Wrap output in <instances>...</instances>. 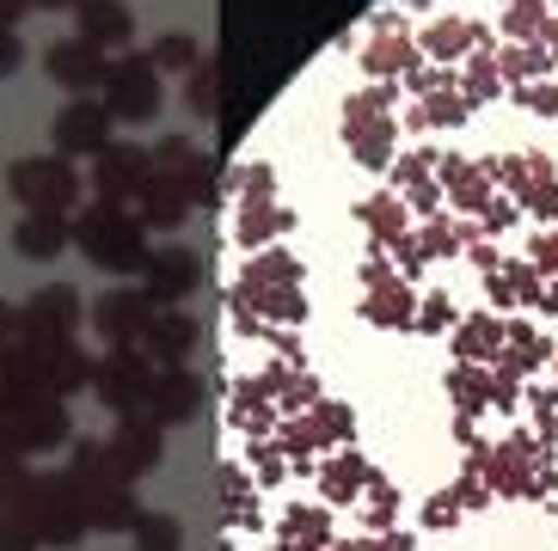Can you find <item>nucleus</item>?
Listing matches in <instances>:
<instances>
[{
    "label": "nucleus",
    "instance_id": "obj_1",
    "mask_svg": "<svg viewBox=\"0 0 558 551\" xmlns=\"http://www.w3.org/2000/svg\"><path fill=\"white\" fill-rule=\"evenodd\" d=\"M74 245H81L99 270H111V276H142V270H148V258H154V252H148V228H142L123 203H105V196H99V209L74 215Z\"/></svg>",
    "mask_w": 558,
    "mask_h": 551
},
{
    "label": "nucleus",
    "instance_id": "obj_2",
    "mask_svg": "<svg viewBox=\"0 0 558 551\" xmlns=\"http://www.w3.org/2000/svg\"><path fill=\"white\" fill-rule=\"evenodd\" d=\"M7 191L25 203V215H68L81 203V172L62 154H50V160H13Z\"/></svg>",
    "mask_w": 558,
    "mask_h": 551
},
{
    "label": "nucleus",
    "instance_id": "obj_3",
    "mask_svg": "<svg viewBox=\"0 0 558 551\" xmlns=\"http://www.w3.org/2000/svg\"><path fill=\"white\" fill-rule=\"evenodd\" d=\"M154 380H160V368H154L142 350H111V356L93 368V392H99L105 405L117 411V417H135V411H148V392H154Z\"/></svg>",
    "mask_w": 558,
    "mask_h": 551
},
{
    "label": "nucleus",
    "instance_id": "obj_4",
    "mask_svg": "<svg viewBox=\"0 0 558 551\" xmlns=\"http://www.w3.org/2000/svg\"><path fill=\"white\" fill-rule=\"evenodd\" d=\"M105 111H111L117 123H154V117H160V68H154L148 56H123V62H111Z\"/></svg>",
    "mask_w": 558,
    "mask_h": 551
},
{
    "label": "nucleus",
    "instance_id": "obj_5",
    "mask_svg": "<svg viewBox=\"0 0 558 551\" xmlns=\"http://www.w3.org/2000/svg\"><path fill=\"white\" fill-rule=\"evenodd\" d=\"M111 123L117 117L105 111V98H68L50 123V142H56L62 160H86V154L99 160L105 147H111Z\"/></svg>",
    "mask_w": 558,
    "mask_h": 551
},
{
    "label": "nucleus",
    "instance_id": "obj_6",
    "mask_svg": "<svg viewBox=\"0 0 558 551\" xmlns=\"http://www.w3.org/2000/svg\"><path fill=\"white\" fill-rule=\"evenodd\" d=\"M44 74H50L62 93L93 98V93H105V81H111V62H105L99 44H86V37L74 32V37H56V44L44 49Z\"/></svg>",
    "mask_w": 558,
    "mask_h": 551
},
{
    "label": "nucleus",
    "instance_id": "obj_7",
    "mask_svg": "<svg viewBox=\"0 0 558 551\" xmlns=\"http://www.w3.org/2000/svg\"><path fill=\"white\" fill-rule=\"evenodd\" d=\"M19 319H25V343H74L86 307L68 282H50V289H37L32 301L19 307Z\"/></svg>",
    "mask_w": 558,
    "mask_h": 551
},
{
    "label": "nucleus",
    "instance_id": "obj_8",
    "mask_svg": "<svg viewBox=\"0 0 558 551\" xmlns=\"http://www.w3.org/2000/svg\"><path fill=\"white\" fill-rule=\"evenodd\" d=\"M154 313H160V301H154L148 289H111V294H99V307H93V331H99L111 350H130V343H142Z\"/></svg>",
    "mask_w": 558,
    "mask_h": 551
},
{
    "label": "nucleus",
    "instance_id": "obj_9",
    "mask_svg": "<svg viewBox=\"0 0 558 551\" xmlns=\"http://www.w3.org/2000/svg\"><path fill=\"white\" fill-rule=\"evenodd\" d=\"M111 448V472L117 485H135V478H148L160 466V423L148 411H135V417H117V436L105 441Z\"/></svg>",
    "mask_w": 558,
    "mask_h": 551
},
{
    "label": "nucleus",
    "instance_id": "obj_10",
    "mask_svg": "<svg viewBox=\"0 0 558 551\" xmlns=\"http://www.w3.org/2000/svg\"><path fill=\"white\" fill-rule=\"evenodd\" d=\"M7 417V429H13V441H19V454H50V448H62L74 429H68V411H62V399H32V405H19V411H0Z\"/></svg>",
    "mask_w": 558,
    "mask_h": 551
},
{
    "label": "nucleus",
    "instance_id": "obj_11",
    "mask_svg": "<svg viewBox=\"0 0 558 551\" xmlns=\"http://www.w3.org/2000/svg\"><path fill=\"white\" fill-rule=\"evenodd\" d=\"M154 179V154L135 142H111L93 166V184H99L105 203H123V196H142V184Z\"/></svg>",
    "mask_w": 558,
    "mask_h": 551
},
{
    "label": "nucleus",
    "instance_id": "obj_12",
    "mask_svg": "<svg viewBox=\"0 0 558 551\" xmlns=\"http://www.w3.org/2000/svg\"><path fill=\"white\" fill-rule=\"evenodd\" d=\"M142 356L154 362V368H184V356L197 350V319L184 307H160L154 313V325L142 331V343H135Z\"/></svg>",
    "mask_w": 558,
    "mask_h": 551
},
{
    "label": "nucleus",
    "instance_id": "obj_13",
    "mask_svg": "<svg viewBox=\"0 0 558 551\" xmlns=\"http://www.w3.org/2000/svg\"><path fill=\"white\" fill-rule=\"evenodd\" d=\"M203 411V380L191 368H160V380H154L148 392V417L160 423V429H179V423H191Z\"/></svg>",
    "mask_w": 558,
    "mask_h": 551
},
{
    "label": "nucleus",
    "instance_id": "obj_14",
    "mask_svg": "<svg viewBox=\"0 0 558 551\" xmlns=\"http://www.w3.org/2000/svg\"><path fill=\"white\" fill-rule=\"evenodd\" d=\"M197 276H203L197 252H184V245H166V252H154V258H148V270H142V289H148L160 307H179L184 294L197 289Z\"/></svg>",
    "mask_w": 558,
    "mask_h": 551
},
{
    "label": "nucleus",
    "instance_id": "obj_15",
    "mask_svg": "<svg viewBox=\"0 0 558 551\" xmlns=\"http://www.w3.org/2000/svg\"><path fill=\"white\" fill-rule=\"evenodd\" d=\"M135 203H142V209H135V221H142V228L172 233V228H184V215H191L197 191H191V184H179V179H166V172H154V179L142 184V196H135Z\"/></svg>",
    "mask_w": 558,
    "mask_h": 551
},
{
    "label": "nucleus",
    "instance_id": "obj_16",
    "mask_svg": "<svg viewBox=\"0 0 558 551\" xmlns=\"http://www.w3.org/2000/svg\"><path fill=\"white\" fill-rule=\"evenodd\" d=\"M32 350H37V374H44V392L50 399H68V392L93 387V368L99 362H86L74 343H32Z\"/></svg>",
    "mask_w": 558,
    "mask_h": 551
},
{
    "label": "nucleus",
    "instance_id": "obj_17",
    "mask_svg": "<svg viewBox=\"0 0 558 551\" xmlns=\"http://www.w3.org/2000/svg\"><path fill=\"white\" fill-rule=\"evenodd\" d=\"M68 245H74V221H68V215H19V228H13L19 258L50 264V258H62Z\"/></svg>",
    "mask_w": 558,
    "mask_h": 551
},
{
    "label": "nucleus",
    "instance_id": "obj_18",
    "mask_svg": "<svg viewBox=\"0 0 558 551\" xmlns=\"http://www.w3.org/2000/svg\"><path fill=\"white\" fill-rule=\"evenodd\" d=\"M74 19H81V37L99 44V49H123L135 37V13L123 7V0H81Z\"/></svg>",
    "mask_w": 558,
    "mask_h": 551
},
{
    "label": "nucleus",
    "instance_id": "obj_19",
    "mask_svg": "<svg viewBox=\"0 0 558 551\" xmlns=\"http://www.w3.org/2000/svg\"><path fill=\"white\" fill-rule=\"evenodd\" d=\"M148 509L130 497V485H105V490H86V521L93 534H135V521Z\"/></svg>",
    "mask_w": 558,
    "mask_h": 551
},
{
    "label": "nucleus",
    "instance_id": "obj_20",
    "mask_svg": "<svg viewBox=\"0 0 558 551\" xmlns=\"http://www.w3.org/2000/svg\"><path fill=\"white\" fill-rule=\"evenodd\" d=\"M37 503H44V472H32L25 460L0 466V515L7 521H32L37 527Z\"/></svg>",
    "mask_w": 558,
    "mask_h": 551
},
{
    "label": "nucleus",
    "instance_id": "obj_21",
    "mask_svg": "<svg viewBox=\"0 0 558 551\" xmlns=\"http://www.w3.org/2000/svg\"><path fill=\"white\" fill-rule=\"evenodd\" d=\"M154 172H166V179H179V184H191V191L203 196V154L184 135H166L160 147H154Z\"/></svg>",
    "mask_w": 558,
    "mask_h": 551
},
{
    "label": "nucleus",
    "instance_id": "obj_22",
    "mask_svg": "<svg viewBox=\"0 0 558 551\" xmlns=\"http://www.w3.org/2000/svg\"><path fill=\"white\" fill-rule=\"evenodd\" d=\"M148 62L160 68V74H191V68L203 62V49H197V37H184V32H166V37H154Z\"/></svg>",
    "mask_w": 558,
    "mask_h": 551
},
{
    "label": "nucleus",
    "instance_id": "obj_23",
    "mask_svg": "<svg viewBox=\"0 0 558 551\" xmlns=\"http://www.w3.org/2000/svg\"><path fill=\"white\" fill-rule=\"evenodd\" d=\"M130 539H135V551H184V527H179V515H142Z\"/></svg>",
    "mask_w": 558,
    "mask_h": 551
},
{
    "label": "nucleus",
    "instance_id": "obj_24",
    "mask_svg": "<svg viewBox=\"0 0 558 551\" xmlns=\"http://www.w3.org/2000/svg\"><path fill=\"white\" fill-rule=\"evenodd\" d=\"M184 93H191V111H197V117H215V68L197 62V68H191V86H184Z\"/></svg>",
    "mask_w": 558,
    "mask_h": 551
},
{
    "label": "nucleus",
    "instance_id": "obj_25",
    "mask_svg": "<svg viewBox=\"0 0 558 551\" xmlns=\"http://www.w3.org/2000/svg\"><path fill=\"white\" fill-rule=\"evenodd\" d=\"M44 539H37V527L32 521H7L0 515V551H37Z\"/></svg>",
    "mask_w": 558,
    "mask_h": 551
},
{
    "label": "nucleus",
    "instance_id": "obj_26",
    "mask_svg": "<svg viewBox=\"0 0 558 551\" xmlns=\"http://www.w3.org/2000/svg\"><path fill=\"white\" fill-rule=\"evenodd\" d=\"M19 62H25V44H19V32H0V81H13Z\"/></svg>",
    "mask_w": 558,
    "mask_h": 551
},
{
    "label": "nucleus",
    "instance_id": "obj_27",
    "mask_svg": "<svg viewBox=\"0 0 558 551\" xmlns=\"http://www.w3.org/2000/svg\"><path fill=\"white\" fill-rule=\"evenodd\" d=\"M13 338H25V319H19L13 301H0V350H7Z\"/></svg>",
    "mask_w": 558,
    "mask_h": 551
},
{
    "label": "nucleus",
    "instance_id": "obj_28",
    "mask_svg": "<svg viewBox=\"0 0 558 551\" xmlns=\"http://www.w3.org/2000/svg\"><path fill=\"white\" fill-rule=\"evenodd\" d=\"M19 460V441H13V429H7V417H0V466H13Z\"/></svg>",
    "mask_w": 558,
    "mask_h": 551
},
{
    "label": "nucleus",
    "instance_id": "obj_29",
    "mask_svg": "<svg viewBox=\"0 0 558 551\" xmlns=\"http://www.w3.org/2000/svg\"><path fill=\"white\" fill-rule=\"evenodd\" d=\"M32 7H81V0H32Z\"/></svg>",
    "mask_w": 558,
    "mask_h": 551
}]
</instances>
